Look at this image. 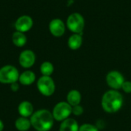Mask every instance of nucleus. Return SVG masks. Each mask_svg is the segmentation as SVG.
<instances>
[{
  "label": "nucleus",
  "mask_w": 131,
  "mask_h": 131,
  "mask_svg": "<svg viewBox=\"0 0 131 131\" xmlns=\"http://www.w3.org/2000/svg\"><path fill=\"white\" fill-rule=\"evenodd\" d=\"M124 105V97L119 91L111 89L106 91L101 98V107L108 114L119 111Z\"/></svg>",
  "instance_id": "nucleus-1"
},
{
  "label": "nucleus",
  "mask_w": 131,
  "mask_h": 131,
  "mask_svg": "<svg viewBox=\"0 0 131 131\" xmlns=\"http://www.w3.org/2000/svg\"><path fill=\"white\" fill-rule=\"evenodd\" d=\"M30 121L31 127L37 131H49L54 125L52 113L46 109H41L33 113Z\"/></svg>",
  "instance_id": "nucleus-2"
},
{
  "label": "nucleus",
  "mask_w": 131,
  "mask_h": 131,
  "mask_svg": "<svg viewBox=\"0 0 131 131\" xmlns=\"http://www.w3.org/2000/svg\"><path fill=\"white\" fill-rule=\"evenodd\" d=\"M19 72L13 65H5L0 68V83L4 84H11L18 82Z\"/></svg>",
  "instance_id": "nucleus-3"
},
{
  "label": "nucleus",
  "mask_w": 131,
  "mask_h": 131,
  "mask_svg": "<svg viewBox=\"0 0 131 131\" xmlns=\"http://www.w3.org/2000/svg\"><path fill=\"white\" fill-rule=\"evenodd\" d=\"M67 27L74 34L83 35L85 21L82 15L78 12L71 14L67 19Z\"/></svg>",
  "instance_id": "nucleus-4"
},
{
  "label": "nucleus",
  "mask_w": 131,
  "mask_h": 131,
  "mask_svg": "<svg viewBox=\"0 0 131 131\" xmlns=\"http://www.w3.org/2000/svg\"><path fill=\"white\" fill-rule=\"evenodd\" d=\"M51 113L54 121L62 122L72 114V107L67 101H61L55 104Z\"/></svg>",
  "instance_id": "nucleus-5"
},
{
  "label": "nucleus",
  "mask_w": 131,
  "mask_h": 131,
  "mask_svg": "<svg viewBox=\"0 0 131 131\" xmlns=\"http://www.w3.org/2000/svg\"><path fill=\"white\" fill-rule=\"evenodd\" d=\"M38 91L45 97H50L55 91V83L51 76H41L37 81Z\"/></svg>",
  "instance_id": "nucleus-6"
},
{
  "label": "nucleus",
  "mask_w": 131,
  "mask_h": 131,
  "mask_svg": "<svg viewBox=\"0 0 131 131\" xmlns=\"http://www.w3.org/2000/svg\"><path fill=\"white\" fill-rule=\"evenodd\" d=\"M124 81V75L118 71H111L106 76V83L113 90L121 89Z\"/></svg>",
  "instance_id": "nucleus-7"
},
{
  "label": "nucleus",
  "mask_w": 131,
  "mask_h": 131,
  "mask_svg": "<svg viewBox=\"0 0 131 131\" xmlns=\"http://www.w3.org/2000/svg\"><path fill=\"white\" fill-rule=\"evenodd\" d=\"M36 60L35 54L31 50H24L21 52L18 58V61L20 65L24 68H31Z\"/></svg>",
  "instance_id": "nucleus-8"
},
{
  "label": "nucleus",
  "mask_w": 131,
  "mask_h": 131,
  "mask_svg": "<svg viewBox=\"0 0 131 131\" xmlns=\"http://www.w3.org/2000/svg\"><path fill=\"white\" fill-rule=\"evenodd\" d=\"M33 26V19L29 15H21L15 22V28L16 31L20 32H27Z\"/></svg>",
  "instance_id": "nucleus-9"
},
{
  "label": "nucleus",
  "mask_w": 131,
  "mask_h": 131,
  "mask_svg": "<svg viewBox=\"0 0 131 131\" xmlns=\"http://www.w3.org/2000/svg\"><path fill=\"white\" fill-rule=\"evenodd\" d=\"M51 34L54 37H61L65 32V25L60 18L52 19L48 25Z\"/></svg>",
  "instance_id": "nucleus-10"
},
{
  "label": "nucleus",
  "mask_w": 131,
  "mask_h": 131,
  "mask_svg": "<svg viewBox=\"0 0 131 131\" xmlns=\"http://www.w3.org/2000/svg\"><path fill=\"white\" fill-rule=\"evenodd\" d=\"M18 111L21 117H31L34 113V107L31 103L27 101H21L18 107Z\"/></svg>",
  "instance_id": "nucleus-11"
},
{
  "label": "nucleus",
  "mask_w": 131,
  "mask_h": 131,
  "mask_svg": "<svg viewBox=\"0 0 131 131\" xmlns=\"http://www.w3.org/2000/svg\"><path fill=\"white\" fill-rule=\"evenodd\" d=\"M79 127L80 126L75 119L68 117L61 122L59 131H79Z\"/></svg>",
  "instance_id": "nucleus-12"
},
{
  "label": "nucleus",
  "mask_w": 131,
  "mask_h": 131,
  "mask_svg": "<svg viewBox=\"0 0 131 131\" xmlns=\"http://www.w3.org/2000/svg\"><path fill=\"white\" fill-rule=\"evenodd\" d=\"M36 80V76L35 74L30 70L25 71L19 75L18 81L21 84L28 86L32 84Z\"/></svg>",
  "instance_id": "nucleus-13"
},
{
  "label": "nucleus",
  "mask_w": 131,
  "mask_h": 131,
  "mask_svg": "<svg viewBox=\"0 0 131 131\" xmlns=\"http://www.w3.org/2000/svg\"><path fill=\"white\" fill-rule=\"evenodd\" d=\"M81 94L78 90H71L67 94V102L71 107L79 105L81 102Z\"/></svg>",
  "instance_id": "nucleus-14"
},
{
  "label": "nucleus",
  "mask_w": 131,
  "mask_h": 131,
  "mask_svg": "<svg viewBox=\"0 0 131 131\" xmlns=\"http://www.w3.org/2000/svg\"><path fill=\"white\" fill-rule=\"evenodd\" d=\"M83 38L82 35L80 34H73L71 35L68 40V45L71 50H78L82 45Z\"/></svg>",
  "instance_id": "nucleus-15"
},
{
  "label": "nucleus",
  "mask_w": 131,
  "mask_h": 131,
  "mask_svg": "<svg viewBox=\"0 0 131 131\" xmlns=\"http://www.w3.org/2000/svg\"><path fill=\"white\" fill-rule=\"evenodd\" d=\"M15 127L18 131H28L31 128V124L28 118L20 117L16 119L15 122Z\"/></svg>",
  "instance_id": "nucleus-16"
},
{
  "label": "nucleus",
  "mask_w": 131,
  "mask_h": 131,
  "mask_svg": "<svg viewBox=\"0 0 131 131\" xmlns=\"http://www.w3.org/2000/svg\"><path fill=\"white\" fill-rule=\"evenodd\" d=\"M12 41L15 46L21 48V47H23L25 45V44L27 42V38H26L25 33L16 31L12 34Z\"/></svg>",
  "instance_id": "nucleus-17"
},
{
  "label": "nucleus",
  "mask_w": 131,
  "mask_h": 131,
  "mask_svg": "<svg viewBox=\"0 0 131 131\" xmlns=\"http://www.w3.org/2000/svg\"><path fill=\"white\" fill-rule=\"evenodd\" d=\"M54 70V65L50 61H44L40 66V71L43 76H51Z\"/></svg>",
  "instance_id": "nucleus-18"
},
{
  "label": "nucleus",
  "mask_w": 131,
  "mask_h": 131,
  "mask_svg": "<svg viewBox=\"0 0 131 131\" xmlns=\"http://www.w3.org/2000/svg\"><path fill=\"white\" fill-rule=\"evenodd\" d=\"M79 131H99V129L94 124H84L79 127Z\"/></svg>",
  "instance_id": "nucleus-19"
},
{
  "label": "nucleus",
  "mask_w": 131,
  "mask_h": 131,
  "mask_svg": "<svg viewBox=\"0 0 131 131\" xmlns=\"http://www.w3.org/2000/svg\"><path fill=\"white\" fill-rule=\"evenodd\" d=\"M83 113H84V108L80 104L72 107V114H74V116H81L83 114Z\"/></svg>",
  "instance_id": "nucleus-20"
},
{
  "label": "nucleus",
  "mask_w": 131,
  "mask_h": 131,
  "mask_svg": "<svg viewBox=\"0 0 131 131\" xmlns=\"http://www.w3.org/2000/svg\"><path fill=\"white\" fill-rule=\"evenodd\" d=\"M121 89L123 90L124 92L127 94H130L131 93V81H125L121 87Z\"/></svg>",
  "instance_id": "nucleus-21"
},
{
  "label": "nucleus",
  "mask_w": 131,
  "mask_h": 131,
  "mask_svg": "<svg viewBox=\"0 0 131 131\" xmlns=\"http://www.w3.org/2000/svg\"><path fill=\"white\" fill-rule=\"evenodd\" d=\"M10 88H11V91H14V92H16L18 91L19 89V85L18 84V82H15V83H12L10 84Z\"/></svg>",
  "instance_id": "nucleus-22"
},
{
  "label": "nucleus",
  "mask_w": 131,
  "mask_h": 131,
  "mask_svg": "<svg viewBox=\"0 0 131 131\" xmlns=\"http://www.w3.org/2000/svg\"><path fill=\"white\" fill-rule=\"evenodd\" d=\"M4 130V124L2 120H0V131H2Z\"/></svg>",
  "instance_id": "nucleus-23"
}]
</instances>
